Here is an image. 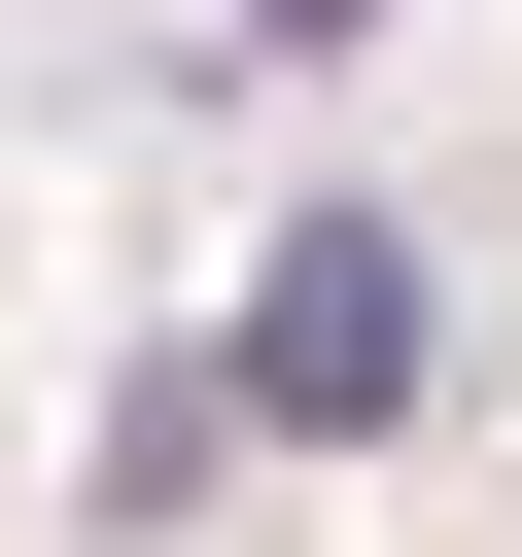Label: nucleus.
I'll list each match as a JSON object with an SVG mask.
<instances>
[{
  "label": "nucleus",
  "mask_w": 522,
  "mask_h": 557,
  "mask_svg": "<svg viewBox=\"0 0 522 557\" xmlns=\"http://www.w3.org/2000/svg\"><path fill=\"white\" fill-rule=\"evenodd\" d=\"M418 348H452V313H418V244H383V209H278V244H244V348H209V418H278V453H383V418H418Z\"/></svg>",
  "instance_id": "obj_1"
},
{
  "label": "nucleus",
  "mask_w": 522,
  "mask_h": 557,
  "mask_svg": "<svg viewBox=\"0 0 522 557\" xmlns=\"http://www.w3.org/2000/svg\"><path fill=\"white\" fill-rule=\"evenodd\" d=\"M278 35H348V0H278Z\"/></svg>",
  "instance_id": "obj_2"
}]
</instances>
